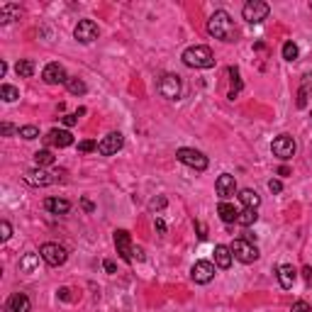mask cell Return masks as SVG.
<instances>
[{
	"label": "cell",
	"instance_id": "6da1fadb",
	"mask_svg": "<svg viewBox=\"0 0 312 312\" xmlns=\"http://www.w3.org/2000/svg\"><path fill=\"white\" fill-rule=\"evenodd\" d=\"M207 32L215 37V39L222 41H234L237 37V27H234V20L230 17V13L225 10H215L207 20Z\"/></svg>",
	"mask_w": 312,
	"mask_h": 312
},
{
	"label": "cell",
	"instance_id": "7a4b0ae2",
	"mask_svg": "<svg viewBox=\"0 0 312 312\" xmlns=\"http://www.w3.org/2000/svg\"><path fill=\"white\" fill-rule=\"evenodd\" d=\"M183 64L188 68H212L215 66V54L210 47H203V44L188 47L183 52Z\"/></svg>",
	"mask_w": 312,
	"mask_h": 312
},
{
	"label": "cell",
	"instance_id": "3957f363",
	"mask_svg": "<svg viewBox=\"0 0 312 312\" xmlns=\"http://www.w3.org/2000/svg\"><path fill=\"white\" fill-rule=\"evenodd\" d=\"M25 181H27L29 186H34V188H44V186H52L56 181H64V171H54V173H49V171H44V168H29L27 173H25Z\"/></svg>",
	"mask_w": 312,
	"mask_h": 312
},
{
	"label": "cell",
	"instance_id": "277c9868",
	"mask_svg": "<svg viewBox=\"0 0 312 312\" xmlns=\"http://www.w3.org/2000/svg\"><path fill=\"white\" fill-rule=\"evenodd\" d=\"M271 13V8L263 3V0H249L244 8H242V15H244L246 22H251V25H258V22H263L266 17Z\"/></svg>",
	"mask_w": 312,
	"mask_h": 312
},
{
	"label": "cell",
	"instance_id": "5b68a950",
	"mask_svg": "<svg viewBox=\"0 0 312 312\" xmlns=\"http://www.w3.org/2000/svg\"><path fill=\"white\" fill-rule=\"evenodd\" d=\"M295 139L290 135H281V137H276L273 139V144H271V151H273V156H278L281 161H288V159H293L295 156Z\"/></svg>",
	"mask_w": 312,
	"mask_h": 312
},
{
	"label": "cell",
	"instance_id": "8992f818",
	"mask_svg": "<svg viewBox=\"0 0 312 312\" xmlns=\"http://www.w3.org/2000/svg\"><path fill=\"white\" fill-rule=\"evenodd\" d=\"M39 256L44 258V263H49V266H61V263H66V249L61 244H54V242H47V244H41L39 249Z\"/></svg>",
	"mask_w": 312,
	"mask_h": 312
},
{
	"label": "cell",
	"instance_id": "52a82bcc",
	"mask_svg": "<svg viewBox=\"0 0 312 312\" xmlns=\"http://www.w3.org/2000/svg\"><path fill=\"white\" fill-rule=\"evenodd\" d=\"M232 254L237 261H242V263H254L258 258V249L254 246V242H246V239H234V244L230 246Z\"/></svg>",
	"mask_w": 312,
	"mask_h": 312
},
{
	"label": "cell",
	"instance_id": "ba28073f",
	"mask_svg": "<svg viewBox=\"0 0 312 312\" xmlns=\"http://www.w3.org/2000/svg\"><path fill=\"white\" fill-rule=\"evenodd\" d=\"M156 91L163 95V98H168V100H176L178 95H181V78H178L176 73H163L159 83H156Z\"/></svg>",
	"mask_w": 312,
	"mask_h": 312
},
{
	"label": "cell",
	"instance_id": "9c48e42d",
	"mask_svg": "<svg viewBox=\"0 0 312 312\" xmlns=\"http://www.w3.org/2000/svg\"><path fill=\"white\" fill-rule=\"evenodd\" d=\"M176 156H178V161L181 163H186V166L195 168V171H205V168H207V156L200 154V151H195V149L183 147V149L176 151Z\"/></svg>",
	"mask_w": 312,
	"mask_h": 312
},
{
	"label": "cell",
	"instance_id": "30bf717a",
	"mask_svg": "<svg viewBox=\"0 0 312 312\" xmlns=\"http://www.w3.org/2000/svg\"><path fill=\"white\" fill-rule=\"evenodd\" d=\"M41 78H44V83H49V85H59V83H66L71 76H66V68L61 66V64L52 61V64H47V66H44V71H41Z\"/></svg>",
	"mask_w": 312,
	"mask_h": 312
},
{
	"label": "cell",
	"instance_id": "8fae6325",
	"mask_svg": "<svg viewBox=\"0 0 312 312\" xmlns=\"http://www.w3.org/2000/svg\"><path fill=\"white\" fill-rule=\"evenodd\" d=\"M73 37L81 41V44H91V41L98 39V25L93 20H81L76 29H73Z\"/></svg>",
	"mask_w": 312,
	"mask_h": 312
},
{
	"label": "cell",
	"instance_id": "7c38bea8",
	"mask_svg": "<svg viewBox=\"0 0 312 312\" xmlns=\"http://www.w3.org/2000/svg\"><path fill=\"white\" fill-rule=\"evenodd\" d=\"M124 144V137L120 132H110L108 137H103V142L98 144V151L103 154V156H112V154H117V151L122 149Z\"/></svg>",
	"mask_w": 312,
	"mask_h": 312
},
{
	"label": "cell",
	"instance_id": "4fadbf2b",
	"mask_svg": "<svg viewBox=\"0 0 312 312\" xmlns=\"http://www.w3.org/2000/svg\"><path fill=\"white\" fill-rule=\"evenodd\" d=\"M115 249H117V254L124 258V261H132V237H129V232L127 230H117L115 232Z\"/></svg>",
	"mask_w": 312,
	"mask_h": 312
},
{
	"label": "cell",
	"instance_id": "5bb4252c",
	"mask_svg": "<svg viewBox=\"0 0 312 312\" xmlns=\"http://www.w3.org/2000/svg\"><path fill=\"white\" fill-rule=\"evenodd\" d=\"M190 276H193V281L195 283H210L212 278H215V266L210 263V261H198L195 266H193V271H190Z\"/></svg>",
	"mask_w": 312,
	"mask_h": 312
},
{
	"label": "cell",
	"instance_id": "9a60e30c",
	"mask_svg": "<svg viewBox=\"0 0 312 312\" xmlns=\"http://www.w3.org/2000/svg\"><path fill=\"white\" fill-rule=\"evenodd\" d=\"M215 190H217V195L222 200L232 198V195L237 193V181H234V176H232V173H222V176L217 178V183H215Z\"/></svg>",
	"mask_w": 312,
	"mask_h": 312
},
{
	"label": "cell",
	"instance_id": "2e32d148",
	"mask_svg": "<svg viewBox=\"0 0 312 312\" xmlns=\"http://www.w3.org/2000/svg\"><path fill=\"white\" fill-rule=\"evenodd\" d=\"M44 139H47V144H54V147H59V149H64V147H71V144H73V135H71L68 129H52Z\"/></svg>",
	"mask_w": 312,
	"mask_h": 312
},
{
	"label": "cell",
	"instance_id": "e0dca14e",
	"mask_svg": "<svg viewBox=\"0 0 312 312\" xmlns=\"http://www.w3.org/2000/svg\"><path fill=\"white\" fill-rule=\"evenodd\" d=\"M295 278H298V271H295L290 263L278 266V283H281V288L290 290V288H293V283H295Z\"/></svg>",
	"mask_w": 312,
	"mask_h": 312
},
{
	"label": "cell",
	"instance_id": "ac0fdd59",
	"mask_svg": "<svg viewBox=\"0 0 312 312\" xmlns=\"http://www.w3.org/2000/svg\"><path fill=\"white\" fill-rule=\"evenodd\" d=\"M20 5H15V3H5V5H0V25H10L13 20H20Z\"/></svg>",
	"mask_w": 312,
	"mask_h": 312
},
{
	"label": "cell",
	"instance_id": "d6986e66",
	"mask_svg": "<svg viewBox=\"0 0 312 312\" xmlns=\"http://www.w3.org/2000/svg\"><path fill=\"white\" fill-rule=\"evenodd\" d=\"M8 312H29V298L25 293H13L8 298Z\"/></svg>",
	"mask_w": 312,
	"mask_h": 312
},
{
	"label": "cell",
	"instance_id": "ffe728a7",
	"mask_svg": "<svg viewBox=\"0 0 312 312\" xmlns=\"http://www.w3.org/2000/svg\"><path fill=\"white\" fill-rule=\"evenodd\" d=\"M310 98H312V73H305L298 91V108H305Z\"/></svg>",
	"mask_w": 312,
	"mask_h": 312
},
{
	"label": "cell",
	"instance_id": "44dd1931",
	"mask_svg": "<svg viewBox=\"0 0 312 312\" xmlns=\"http://www.w3.org/2000/svg\"><path fill=\"white\" fill-rule=\"evenodd\" d=\"M44 207H47L52 215H66L68 210H71V203L64 200V198H47V200H44Z\"/></svg>",
	"mask_w": 312,
	"mask_h": 312
},
{
	"label": "cell",
	"instance_id": "7402d4cb",
	"mask_svg": "<svg viewBox=\"0 0 312 312\" xmlns=\"http://www.w3.org/2000/svg\"><path fill=\"white\" fill-rule=\"evenodd\" d=\"M232 258H234V254H232L230 246H225V244H217V246H215V263H217L219 269H230V266H232Z\"/></svg>",
	"mask_w": 312,
	"mask_h": 312
},
{
	"label": "cell",
	"instance_id": "603a6c76",
	"mask_svg": "<svg viewBox=\"0 0 312 312\" xmlns=\"http://www.w3.org/2000/svg\"><path fill=\"white\" fill-rule=\"evenodd\" d=\"M239 203L244 205V207H249V210H256L258 205H261V195H258L256 190L244 188L242 193H239Z\"/></svg>",
	"mask_w": 312,
	"mask_h": 312
},
{
	"label": "cell",
	"instance_id": "cb8c5ba5",
	"mask_svg": "<svg viewBox=\"0 0 312 312\" xmlns=\"http://www.w3.org/2000/svg\"><path fill=\"white\" fill-rule=\"evenodd\" d=\"M217 215L222 217V222H227V225H232V222H237V207L232 203H227V200H222V203L217 205Z\"/></svg>",
	"mask_w": 312,
	"mask_h": 312
},
{
	"label": "cell",
	"instance_id": "d4e9b609",
	"mask_svg": "<svg viewBox=\"0 0 312 312\" xmlns=\"http://www.w3.org/2000/svg\"><path fill=\"white\" fill-rule=\"evenodd\" d=\"M15 73H17L20 78H29V76L34 73V61H32V59H20V61L15 64Z\"/></svg>",
	"mask_w": 312,
	"mask_h": 312
},
{
	"label": "cell",
	"instance_id": "484cf974",
	"mask_svg": "<svg viewBox=\"0 0 312 312\" xmlns=\"http://www.w3.org/2000/svg\"><path fill=\"white\" fill-rule=\"evenodd\" d=\"M37 263H39V254H25V256L20 258V271L32 273L37 269Z\"/></svg>",
	"mask_w": 312,
	"mask_h": 312
},
{
	"label": "cell",
	"instance_id": "4316f807",
	"mask_svg": "<svg viewBox=\"0 0 312 312\" xmlns=\"http://www.w3.org/2000/svg\"><path fill=\"white\" fill-rule=\"evenodd\" d=\"M256 219H258L256 210H249V207H244V210L237 215V225H242V227H251Z\"/></svg>",
	"mask_w": 312,
	"mask_h": 312
},
{
	"label": "cell",
	"instance_id": "83f0119b",
	"mask_svg": "<svg viewBox=\"0 0 312 312\" xmlns=\"http://www.w3.org/2000/svg\"><path fill=\"white\" fill-rule=\"evenodd\" d=\"M0 98H3L5 103H15V100L20 98V91H17L15 85H10V83H3V85H0Z\"/></svg>",
	"mask_w": 312,
	"mask_h": 312
},
{
	"label": "cell",
	"instance_id": "f1b7e54d",
	"mask_svg": "<svg viewBox=\"0 0 312 312\" xmlns=\"http://www.w3.org/2000/svg\"><path fill=\"white\" fill-rule=\"evenodd\" d=\"M230 78H232V91H230V100H234L239 91H242V78H239V68H230Z\"/></svg>",
	"mask_w": 312,
	"mask_h": 312
},
{
	"label": "cell",
	"instance_id": "f546056e",
	"mask_svg": "<svg viewBox=\"0 0 312 312\" xmlns=\"http://www.w3.org/2000/svg\"><path fill=\"white\" fill-rule=\"evenodd\" d=\"M34 163H37L39 168H44V166H52V163H54V154H52L49 149L37 151V154H34Z\"/></svg>",
	"mask_w": 312,
	"mask_h": 312
},
{
	"label": "cell",
	"instance_id": "4dcf8cb0",
	"mask_svg": "<svg viewBox=\"0 0 312 312\" xmlns=\"http://www.w3.org/2000/svg\"><path fill=\"white\" fill-rule=\"evenodd\" d=\"M66 88H68V93H73V95H83L85 91H88V88H85V83H83L81 78H68Z\"/></svg>",
	"mask_w": 312,
	"mask_h": 312
},
{
	"label": "cell",
	"instance_id": "1f68e13d",
	"mask_svg": "<svg viewBox=\"0 0 312 312\" xmlns=\"http://www.w3.org/2000/svg\"><path fill=\"white\" fill-rule=\"evenodd\" d=\"M298 44H295V41H285L283 44V59L285 61H295V59H298Z\"/></svg>",
	"mask_w": 312,
	"mask_h": 312
},
{
	"label": "cell",
	"instance_id": "d6a6232c",
	"mask_svg": "<svg viewBox=\"0 0 312 312\" xmlns=\"http://www.w3.org/2000/svg\"><path fill=\"white\" fill-rule=\"evenodd\" d=\"M20 137H22V139H37V137H39V129H37V127H34V124H25V127H20Z\"/></svg>",
	"mask_w": 312,
	"mask_h": 312
},
{
	"label": "cell",
	"instance_id": "836d02e7",
	"mask_svg": "<svg viewBox=\"0 0 312 312\" xmlns=\"http://www.w3.org/2000/svg\"><path fill=\"white\" fill-rule=\"evenodd\" d=\"M98 149V144H95L93 139H83V142H78V151H83V154H91V151Z\"/></svg>",
	"mask_w": 312,
	"mask_h": 312
},
{
	"label": "cell",
	"instance_id": "e575fe53",
	"mask_svg": "<svg viewBox=\"0 0 312 312\" xmlns=\"http://www.w3.org/2000/svg\"><path fill=\"white\" fill-rule=\"evenodd\" d=\"M10 237H13V227H10V222H5V219H3V222H0V239H3V242H8Z\"/></svg>",
	"mask_w": 312,
	"mask_h": 312
},
{
	"label": "cell",
	"instance_id": "d590c367",
	"mask_svg": "<svg viewBox=\"0 0 312 312\" xmlns=\"http://www.w3.org/2000/svg\"><path fill=\"white\" fill-rule=\"evenodd\" d=\"M0 132H3V135H5V137H13V135H17V137H20V129H15L13 124H8V122H3V127H0Z\"/></svg>",
	"mask_w": 312,
	"mask_h": 312
},
{
	"label": "cell",
	"instance_id": "8d00e7d4",
	"mask_svg": "<svg viewBox=\"0 0 312 312\" xmlns=\"http://www.w3.org/2000/svg\"><path fill=\"white\" fill-rule=\"evenodd\" d=\"M290 312H312V310H310V305H307L305 300H298V302L293 305V310Z\"/></svg>",
	"mask_w": 312,
	"mask_h": 312
},
{
	"label": "cell",
	"instance_id": "74e56055",
	"mask_svg": "<svg viewBox=\"0 0 312 312\" xmlns=\"http://www.w3.org/2000/svg\"><path fill=\"white\" fill-rule=\"evenodd\" d=\"M103 269H105V273H117V263L112 258H105L103 261Z\"/></svg>",
	"mask_w": 312,
	"mask_h": 312
},
{
	"label": "cell",
	"instance_id": "f35d334b",
	"mask_svg": "<svg viewBox=\"0 0 312 312\" xmlns=\"http://www.w3.org/2000/svg\"><path fill=\"white\" fill-rule=\"evenodd\" d=\"M269 190H271V193H281V190H283V183L276 181V178H271V181H269Z\"/></svg>",
	"mask_w": 312,
	"mask_h": 312
},
{
	"label": "cell",
	"instance_id": "ab89813d",
	"mask_svg": "<svg viewBox=\"0 0 312 312\" xmlns=\"http://www.w3.org/2000/svg\"><path fill=\"white\" fill-rule=\"evenodd\" d=\"M151 210H161V207H166V198H154L149 203Z\"/></svg>",
	"mask_w": 312,
	"mask_h": 312
},
{
	"label": "cell",
	"instance_id": "60d3db41",
	"mask_svg": "<svg viewBox=\"0 0 312 312\" xmlns=\"http://www.w3.org/2000/svg\"><path fill=\"white\" fill-rule=\"evenodd\" d=\"M61 122L66 124V127H73V124L78 122V115H64V117H61Z\"/></svg>",
	"mask_w": 312,
	"mask_h": 312
},
{
	"label": "cell",
	"instance_id": "b9f144b4",
	"mask_svg": "<svg viewBox=\"0 0 312 312\" xmlns=\"http://www.w3.org/2000/svg\"><path fill=\"white\" fill-rule=\"evenodd\" d=\"M144 261V249H142V246H135V249H132V261Z\"/></svg>",
	"mask_w": 312,
	"mask_h": 312
},
{
	"label": "cell",
	"instance_id": "7bdbcfd3",
	"mask_svg": "<svg viewBox=\"0 0 312 312\" xmlns=\"http://www.w3.org/2000/svg\"><path fill=\"white\" fill-rule=\"evenodd\" d=\"M302 278H305L307 285H312V266H305V269H302Z\"/></svg>",
	"mask_w": 312,
	"mask_h": 312
},
{
	"label": "cell",
	"instance_id": "ee69618b",
	"mask_svg": "<svg viewBox=\"0 0 312 312\" xmlns=\"http://www.w3.org/2000/svg\"><path fill=\"white\" fill-rule=\"evenodd\" d=\"M81 205H83V210H85V212H93V210H95V207H93V203H91L88 198H83V200H81Z\"/></svg>",
	"mask_w": 312,
	"mask_h": 312
},
{
	"label": "cell",
	"instance_id": "f6af8a7d",
	"mask_svg": "<svg viewBox=\"0 0 312 312\" xmlns=\"http://www.w3.org/2000/svg\"><path fill=\"white\" fill-rule=\"evenodd\" d=\"M195 227H198V237H200V239H205V237H207V230H205V225H200V222H198Z\"/></svg>",
	"mask_w": 312,
	"mask_h": 312
},
{
	"label": "cell",
	"instance_id": "bcb514c9",
	"mask_svg": "<svg viewBox=\"0 0 312 312\" xmlns=\"http://www.w3.org/2000/svg\"><path fill=\"white\" fill-rule=\"evenodd\" d=\"M156 230H159V232H166V225H163V219H156Z\"/></svg>",
	"mask_w": 312,
	"mask_h": 312
},
{
	"label": "cell",
	"instance_id": "7dc6e473",
	"mask_svg": "<svg viewBox=\"0 0 312 312\" xmlns=\"http://www.w3.org/2000/svg\"><path fill=\"white\" fill-rule=\"evenodd\" d=\"M5 71H8V64H5V61H0V78L5 76Z\"/></svg>",
	"mask_w": 312,
	"mask_h": 312
},
{
	"label": "cell",
	"instance_id": "c3c4849f",
	"mask_svg": "<svg viewBox=\"0 0 312 312\" xmlns=\"http://www.w3.org/2000/svg\"><path fill=\"white\" fill-rule=\"evenodd\" d=\"M288 173H290V171H288V166H281V168H278V176H288Z\"/></svg>",
	"mask_w": 312,
	"mask_h": 312
},
{
	"label": "cell",
	"instance_id": "681fc988",
	"mask_svg": "<svg viewBox=\"0 0 312 312\" xmlns=\"http://www.w3.org/2000/svg\"><path fill=\"white\" fill-rule=\"evenodd\" d=\"M59 295H61L64 300H68V290H66V288H61V290H59Z\"/></svg>",
	"mask_w": 312,
	"mask_h": 312
},
{
	"label": "cell",
	"instance_id": "f907efd6",
	"mask_svg": "<svg viewBox=\"0 0 312 312\" xmlns=\"http://www.w3.org/2000/svg\"><path fill=\"white\" fill-rule=\"evenodd\" d=\"M310 8H312V3H310Z\"/></svg>",
	"mask_w": 312,
	"mask_h": 312
}]
</instances>
